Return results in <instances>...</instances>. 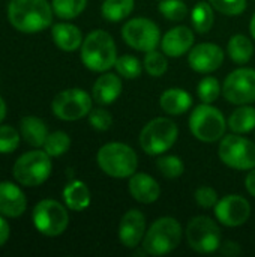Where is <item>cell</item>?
Instances as JSON below:
<instances>
[{"instance_id":"cell-3","label":"cell","mask_w":255,"mask_h":257,"mask_svg":"<svg viewBox=\"0 0 255 257\" xmlns=\"http://www.w3.org/2000/svg\"><path fill=\"white\" fill-rule=\"evenodd\" d=\"M96 163L107 176L125 179L137 172L138 157L129 145L122 142H110L98 151Z\"/></svg>"},{"instance_id":"cell-34","label":"cell","mask_w":255,"mask_h":257,"mask_svg":"<svg viewBox=\"0 0 255 257\" xmlns=\"http://www.w3.org/2000/svg\"><path fill=\"white\" fill-rule=\"evenodd\" d=\"M222 87L221 83L216 77H204L200 80L198 86H197V96L200 98L201 102L206 104H212L218 99V96L221 95Z\"/></svg>"},{"instance_id":"cell-32","label":"cell","mask_w":255,"mask_h":257,"mask_svg":"<svg viewBox=\"0 0 255 257\" xmlns=\"http://www.w3.org/2000/svg\"><path fill=\"white\" fill-rule=\"evenodd\" d=\"M143 66L150 77H162L168 71L167 54H164L158 50L147 51L143 59Z\"/></svg>"},{"instance_id":"cell-17","label":"cell","mask_w":255,"mask_h":257,"mask_svg":"<svg viewBox=\"0 0 255 257\" xmlns=\"http://www.w3.org/2000/svg\"><path fill=\"white\" fill-rule=\"evenodd\" d=\"M194 32L186 26H176L161 38V50L168 57H182L194 47Z\"/></svg>"},{"instance_id":"cell-1","label":"cell","mask_w":255,"mask_h":257,"mask_svg":"<svg viewBox=\"0 0 255 257\" xmlns=\"http://www.w3.org/2000/svg\"><path fill=\"white\" fill-rule=\"evenodd\" d=\"M54 11L48 0H9L8 20L21 33H39L53 24Z\"/></svg>"},{"instance_id":"cell-16","label":"cell","mask_w":255,"mask_h":257,"mask_svg":"<svg viewBox=\"0 0 255 257\" xmlns=\"http://www.w3.org/2000/svg\"><path fill=\"white\" fill-rule=\"evenodd\" d=\"M146 215L140 209H129L119 223V241L126 248H137L146 235Z\"/></svg>"},{"instance_id":"cell-33","label":"cell","mask_w":255,"mask_h":257,"mask_svg":"<svg viewBox=\"0 0 255 257\" xmlns=\"http://www.w3.org/2000/svg\"><path fill=\"white\" fill-rule=\"evenodd\" d=\"M156 169L167 179H176L183 175L185 164L177 155H165L156 160Z\"/></svg>"},{"instance_id":"cell-11","label":"cell","mask_w":255,"mask_h":257,"mask_svg":"<svg viewBox=\"0 0 255 257\" xmlns=\"http://www.w3.org/2000/svg\"><path fill=\"white\" fill-rule=\"evenodd\" d=\"M122 38L125 44L137 51H152L161 45L159 26L146 17H135L128 20L122 27Z\"/></svg>"},{"instance_id":"cell-12","label":"cell","mask_w":255,"mask_h":257,"mask_svg":"<svg viewBox=\"0 0 255 257\" xmlns=\"http://www.w3.org/2000/svg\"><path fill=\"white\" fill-rule=\"evenodd\" d=\"M92 99L93 98L80 87L66 89L54 96L51 102V111L57 119L65 122L80 120L89 116L92 110Z\"/></svg>"},{"instance_id":"cell-13","label":"cell","mask_w":255,"mask_h":257,"mask_svg":"<svg viewBox=\"0 0 255 257\" xmlns=\"http://www.w3.org/2000/svg\"><path fill=\"white\" fill-rule=\"evenodd\" d=\"M222 95L234 105L255 102V69L242 66L230 72L224 80Z\"/></svg>"},{"instance_id":"cell-40","label":"cell","mask_w":255,"mask_h":257,"mask_svg":"<svg viewBox=\"0 0 255 257\" xmlns=\"http://www.w3.org/2000/svg\"><path fill=\"white\" fill-rule=\"evenodd\" d=\"M219 251H221L224 256L233 257V256H239V254L242 253V248H240V245H239L237 242H234V241H227V242L221 244Z\"/></svg>"},{"instance_id":"cell-5","label":"cell","mask_w":255,"mask_h":257,"mask_svg":"<svg viewBox=\"0 0 255 257\" xmlns=\"http://www.w3.org/2000/svg\"><path fill=\"white\" fill-rule=\"evenodd\" d=\"M227 120L222 111L212 104L201 102L197 105L189 116V131L192 136L203 143L219 142L225 136Z\"/></svg>"},{"instance_id":"cell-10","label":"cell","mask_w":255,"mask_h":257,"mask_svg":"<svg viewBox=\"0 0 255 257\" xmlns=\"http://www.w3.org/2000/svg\"><path fill=\"white\" fill-rule=\"evenodd\" d=\"M185 236L188 245L201 254H210L221 247V229L215 220L206 215H198L189 220Z\"/></svg>"},{"instance_id":"cell-14","label":"cell","mask_w":255,"mask_h":257,"mask_svg":"<svg viewBox=\"0 0 255 257\" xmlns=\"http://www.w3.org/2000/svg\"><path fill=\"white\" fill-rule=\"evenodd\" d=\"M216 220L225 227L243 226L251 217V203L239 194H228L218 200L213 208Z\"/></svg>"},{"instance_id":"cell-20","label":"cell","mask_w":255,"mask_h":257,"mask_svg":"<svg viewBox=\"0 0 255 257\" xmlns=\"http://www.w3.org/2000/svg\"><path fill=\"white\" fill-rule=\"evenodd\" d=\"M123 83L119 74L114 72H102L101 77L96 78L92 87V98L101 105H110L122 95Z\"/></svg>"},{"instance_id":"cell-37","label":"cell","mask_w":255,"mask_h":257,"mask_svg":"<svg viewBox=\"0 0 255 257\" xmlns=\"http://www.w3.org/2000/svg\"><path fill=\"white\" fill-rule=\"evenodd\" d=\"M213 9L227 17H236L245 12L246 0H209Z\"/></svg>"},{"instance_id":"cell-15","label":"cell","mask_w":255,"mask_h":257,"mask_svg":"<svg viewBox=\"0 0 255 257\" xmlns=\"http://www.w3.org/2000/svg\"><path fill=\"white\" fill-rule=\"evenodd\" d=\"M224 50L212 42H201L188 53V65L192 71L200 74H210L219 69L224 63Z\"/></svg>"},{"instance_id":"cell-41","label":"cell","mask_w":255,"mask_h":257,"mask_svg":"<svg viewBox=\"0 0 255 257\" xmlns=\"http://www.w3.org/2000/svg\"><path fill=\"white\" fill-rule=\"evenodd\" d=\"M11 236V227L9 223L6 221V217L0 214V247H3Z\"/></svg>"},{"instance_id":"cell-6","label":"cell","mask_w":255,"mask_h":257,"mask_svg":"<svg viewBox=\"0 0 255 257\" xmlns=\"http://www.w3.org/2000/svg\"><path fill=\"white\" fill-rule=\"evenodd\" d=\"M177 137L179 128L176 122L168 117H155L143 126L138 142L147 155L158 157L165 154L176 143Z\"/></svg>"},{"instance_id":"cell-38","label":"cell","mask_w":255,"mask_h":257,"mask_svg":"<svg viewBox=\"0 0 255 257\" xmlns=\"http://www.w3.org/2000/svg\"><path fill=\"white\" fill-rule=\"evenodd\" d=\"M89 123L95 131H108L113 125V116L105 108H92L89 113Z\"/></svg>"},{"instance_id":"cell-23","label":"cell","mask_w":255,"mask_h":257,"mask_svg":"<svg viewBox=\"0 0 255 257\" xmlns=\"http://www.w3.org/2000/svg\"><path fill=\"white\" fill-rule=\"evenodd\" d=\"M62 196H63V202H65L66 208L74 211V212L86 211L90 205V200H92L89 187L83 181H78V179L71 181L63 188Z\"/></svg>"},{"instance_id":"cell-7","label":"cell","mask_w":255,"mask_h":257,"mask_svg":"<svg viewBox=\"0 0 255 257\" xmlns=\"http://www.w3.org/2000/svg\"><path fill=\"white\" fill-rule=\"evenodd\" d=\"M53 172L51 157L45 151H29L23 154L12 167L14 179L23 187L42 185Z\"/></svg>"},{"instance_id":"cell-19","label":"cell","mask_w":255,"mask_h":257,"mask_svg":"<svg viewBox=\"0 0 255 257\" xmlns=\"http://www.w3.org/2000/svg\"><path fill=\"white\" fill-rule=\"evenodd\" d=\"M128 190H129V194L134 197V200L143 205L155 203L161 196V187L158 181L147 173L135 172L132 176H129Z\"/></svg>"},{"instance_id":"cell-8","label":"cell","mask_w":255,"mask_h":257,"mask_svg":"<svg viewBox=\"0 0 255 257\" xmlns=\"http://www.w3.org/2000/svg\"><path fill=\"white\" fill-rule=\"evenodd\" d=\"M218 157L233 170L249 172L255 169V143L242 134H228L219 140Z\"/></svg>"},{"instance_id":"cell-22","label":"cell","mask_w":255,"mask_h":257,"mask_svg":"<svg viewBox=\"0 0 255 257\" xmlns=\"http://www.w3.org/2000/svg\"><path fill=\"white\" fill-rule=\"evenodd\" d=\"M161 108L171 116H180L191 110L192 107V96L189 92L180 87H171L162 92L159 98Z\"/></svg>"},{"instance_id":"cell-2","label":"cell","mask_w":255,"mask_h":257,"mask_svg":"<svg viewBox=\"0 0 255 257\" xmlns=\"http://www.w3.org/2000/svg\"><path fill=\"white\" fill-rule=\"evenodd\" d=\"M80 56L83 65L93 72L110 71L119 57L116 42L105 30L90 32L80 47Z\"/></svg>"},{"instance_id":"cell-25","label":"cell","mask_w":255,"mask_h":257,"mask_svg":"<svg viewBox=\"0 0 255 257\" xmlns=\"http://www.w3.org/2000/svg\"><path fill=\"white\" fill-rule=\"evenodd\" d=\"M227 54L234 63L245 65L254 56V44L248 36H245L242 33L234 35L230 38V41L227 44Z\"/></svg>"},{"instance_id":"cell-29","label":"cell","mask_w":255,"mask_h":257,"mask_svg":"<svg viewBox=\"0 0 255 257\" xmlns=\"http://www.w3.org/2000/svg\"><path fill=\"white\" fill-rule=\"evenodd\" d=\"M51 6L60 20H74L84 12L87 0H51Z\"/></svg>"},{"instance_id":"cell-36","label":"cell","mask_w":255,"mask_h":257,"mask_svg":"<svg viewBox=\"0 0 255 257\" xmlns=\"http://www.w3.org/2000/svg\"><path fill=\"white\" fill-rule=\"evenodd\" d=\"M21 133L11 125H0V154H12L18 149Z\"/></svg>"},{"instance_id":"cell-24","label":"cell","mask_w":255,"mask_h":257,"mask_svg":"<svg viewBox=\"0 0 255 257\" xmlns=\"http://www.w3.org/2000/svg\"><path fill=\"white\" fill-rule=\"evenodd\" d=\"M20 133L24 142L33 148H42L50 134L47 123L36 116H24L20 122Z\"/></svg>"},{"instance_id":"cell-31","label":"cell","mask_w":255,"mask_h":257,"mask_svg":"<svg viewBox=\"0 0 255 257\" xmlns=\"http://www.w3.org/2000/svg\"><path fill=\"white\" fill-rule=\"evenodd\" d=\"M117 74L123 78H128V80H135L138 78L141 74H143V63L135 57V56H131V54H123L120 57H117L116 60V65H114Z\"/></svg>"},{"instance_id":"cell-28","label":"cell","mask_w":255,"mask_h":257,"mask_svg":"<svg viewBox=\"0 0 255 257\" xmlns=\"http://www.w3.org/2000/svg\"><path fill=\"white\" fill-rule=\"evenodd\" d=\"M135 8V0H104L101 14L110 23H119L128 18Z\"/></svg>"},{"instance_id":"cell-21","label":"cell","mask_w":255,"mask_h":257,"mask_svg":"<svg viewBox=\"0 0 255 257\" xmlns=\"http://www.w3.org/2000/svg\"><path fill=\"white\" fill-rule=\"evenodd\" d=\"M51 38L62 51H75L81 47L84 38L81 30L71 23H57L51 27Z\"/></svg>"},{"instance_id":"cell-18","label":"cell","mask_w":255,"mask_h":257,"mask_svg":"<svg viewBox=\"0 0 255 257\" xmlns=\"http://www.w3.org/2000/svg\"><path fill=\"white\" fill-rule=\"evenodd\" d=\"M27 209L23 190L14 182H0V214L6 218H18Z\"/></svg>"},{"instance_id":"cell-4","label":"cell","mask_w":255,"mask_h":257,"mask_svg":"<svg viewBox=\"0 0 255 257\" xmlns=\"http://www.w3.org/2000/svg\"><path fill=\"white\" fill-rule=\"evenodd\" d=\"M182 226L173 217L155 220L143 238V250L150 256H165L174 251L182 242Z\"/></svg>"},{"instance_id":"cell-35","label":"cell","mask_w":255,"mask_h":257,"mask_svg":"<svg viewBox=\"0 0 255 257\" xmlns=\"http://www.w3.org/2000/svg\"><path fill=\"white\" fill-rule=\"evenodd\" d=\"M158 9L161 15L170 21H182L188 15V6L183 0H161Z\"/></svg>"},{"instance_id":"cell-39","label":"cell","mask_w":255,"mask_h":257,"mask_svg":"<svg viewBox=\"0 0 255 257\" xmlns=\"http://www.w3.org/2000/svg\"><path fill=\"white\" fill-rule=\"evenodd\" d=\"M194 199H195L197 205L200 208H204V209H213L219 200L216 190L213 187H209V185L198 187L194 193Z\"/></svg>"},{"instance_id":"cell-30","label":"cell","mask_w":255,"mask_h":257,"mask_svg":"<svg viewBox=\"0 0 255 257\" xmlns=\"http://www.w3.org/2000/svg\"><path fill=\"white\" fill-rule=\"evenodd\" d=\"M42 148H44V151H45L51 158L62 157V155H65V154L69 151V148H71V137H69L65 131H54V133H50Z\"/></svg>"},{"instance_id":"cell-27","label":"cell","mask_w":255,"mask_h":257,"mask_svg":"<svg viewBox=\"0 0 255 257\" xmlns=\"http://www.w3.org/2000/svg\"><path fill=\"white\" fill-rule=\"evenodd\" d=\"M191 23L197 33H209L215 24V9L209 2H198L191 11Z\"/></svg>"},{"instance_id":"cell-42","label":"cell","mask_w":255,"mask_h":257,"mask_svg":"<svg viewBox=\"0 0 255 257\" xmlns=\"http://www.w3.org/2000/svg\"><path fill=\"white\" fill-rule=\"evenodd\" d=\"M245 188H246V191L252 197H255V169L249 170V173L246 175V178H245Z\"/></svg>"},{"instance_id":"cell-9","label":"cell","mask_w":255,"mask_h":257,"mask_svg":"<svg viewBox=\"0 0 255 257\" xmlns=\"http://www.w3.org/2000/svg\"><path fill=\"white\" fill-rule=\"evenodd\" d=\"M36 230L48 238H56L65 233L69 226V214L66 205H62L53 199H44L38 202L32 214Z\"/></svg>"},{"instance_id":"cell-44","label":"cell","mask_w":255,"mask_h":257,"mask_svg":"<svg viewBox=\"0 0 255 257\" xmlns=\"http://www.w3.org/2000/svg\"><path fill=\"white\" fill-rule=\"evenodd\" d=\"M249 32H251V36L254 38L255 41V14L252 15L251 21H249Z\"/></svg>"},{"instance_id":"cell-26","label":"cell","mask_w":255,"mask_h":257,"mask_svg":"<svg viewBox=\"0 0 255 257\" xmlns=\"http://www.w3.org/2000/svg\"><path fill=\"white\" fill-rule=\"evenodd\" d=\"M228 128L236 133V134H248L255 130V108L251 107L249 104L245 105H239V108H236L228 120H227Z\"/></svg>"},{"instance_id":"cell-43","label":"cell","mask_w":255,"mask_h":257,"mask_svg":"<svg viewBox=\"0 0 255 257\" xmlns=\"http://www.w3.org/2000/svg\"><path fill=\"white\" fill-rule=\"evenodd\" d=\"M6 113H8V107H6V102H5V99L0 96V123L5 120V117H6Z\"/></svg>"}]
</instances>
